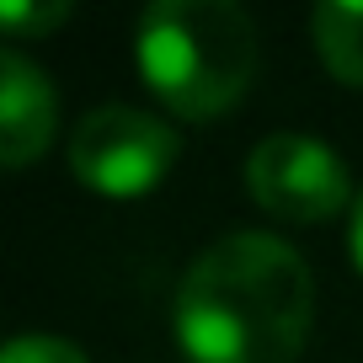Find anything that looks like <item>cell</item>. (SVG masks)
I'll use <instances>...</instances> for the list:
<instances>
[{
    "instance_id": "1",
    "label": "cell",
    "mask_w": 363,
    "mask_h": 363,
    "mask_svg": "<svg viewBox=\"0 0 363 363\" xmlns=\"http://www.w3.org/2000/svg\"><path fill=\"white\" fill-rule=\"evenodd\" d=\"M310 320L315 278L278 235H225L182 272L177 337L193 363H294Z\"/></svg>"
},
{
    "instance_id": "2",
    "label": "cell",
    "mask_w": 363,
    "mask_h": 363,
    "mask_svg": "<svg viewBox=\"0 0 363 363\" xmlns=\"http://www.w3.org/2000/svg\"><path fill=\"white\" fill-rule=\"evenodd\" d=\"M257 65V22L235 0H155L139 16V69L182 118H214L235 107Z\"/></svg>"
},
{
    "instance_id": "3",
    "label": "cell",
    "mask_w": 363,
    "mask_h": 363,
    "mask_svg": "<svg viewBox=\"0 0 363 363\" xmlns=\"http://www.w3.org/2000/svg\"><path fill=\"white\" fill-rule=\"evenodd\" d=\"M177 155H182V139L155 113H139L123 102L86 113L69 134V171L107 198L150 193Z\"/></svg>"
},
{
    "instance_id": "4",
    "label": "cell",
    "mask_w": 363,
    "mask_h": 363,
    "mask_svg": "<svg viewBox=\"0 0 363 363\" xmlns=\"http://www.w3.org/2000/svg\"><path fill=\"white\" fill-rule=\"evenodd\" d=\"M246 187L267 214L299 219V225L337 219L352 198L342 155L310 134H267L246 155Z\"/></svg>"
},
{
    "instance_id": "5",
    "label": "cell",
    "mask_w": 363,
    "mask_h": 363,
    "mask_svg": "<svg viewBox=\"0 0 363 363\" xmlns=\"http://www.w3.org/2000/svg\"><path fill=\"white\" fill-rule=\"evenodd\" d=\"M54 123H59L54 80L27 54L6 48L0 54V160L22 171L33 155H43V145L54 139Z\"/></svg>"
},
{
    "instance_id": "6",
    "label": "cell",
    "mask_w": 363,
    "mask_h": 363,
    "mask_svg": "<svg viewBox=\"0 0 363 363\" xmlns=\"http://www.w3.org/2000/svg\"><path fill=\"white\" fill-rule=\"evenodd\" d=\"M315 48L337 80L363 91V0H326L315 11Z\"/></svg>"
},
{
    "instance_id": "7",
    "label": "cell",
    "mask_w": 363,
    "mask_h": 363,
    "mask_svg": "<svg viewBox=\"0 0 363 363\" xmlns=\"http://www.w3.org/2000/svg\"><path fill=\"white\" fill-rule=\"evenodd\" d=\"M0 363H91L75 342L48 337V331H22V337L6 342V358Z\"/></svg>"
},
{
    "instance_id": "8",
    "label": "cell",
    "mask_w": 363,
    "mask_h": 363,
    "mask_svg": "<svg viewBox=\"0 0 363 363\" xmlns=\"http://www.w3.org/2000/svg\"><path fill=\"white\" fill-rule=\"evenodd\" d=\"M69 16V6L65 0H48V6H27V0H6V6H0V22L11 27L16 38L22 33H48V27H59Z\"/></svg>"
},
{
    "instance_id": "9",
    "label": "cell",
    "mask_w": 363,
    "mask_h": 363,
    "mask_svg": "<svg viewBox=\"0 0 363 363\" xmlns=\"http://www.w3.org/2000/svg\"><path fill=\"white\" fill-rule=\"evenodd\" d=\"M352 257H358V267H363V193H358V203H352Z\"/></svg>"
}]
</instances>
